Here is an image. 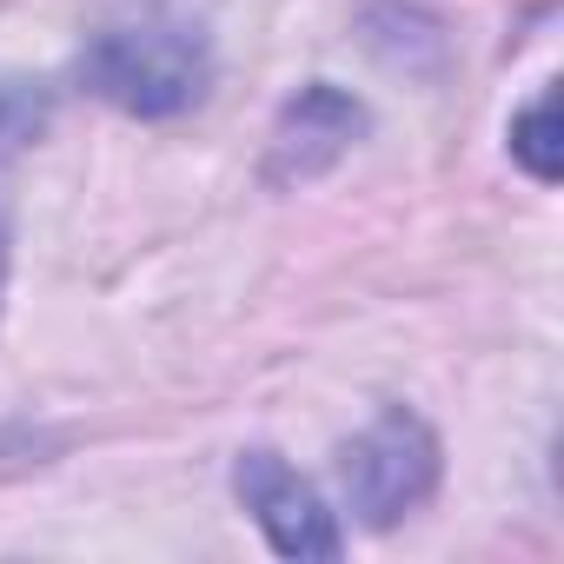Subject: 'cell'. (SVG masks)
I'll return each instance as SVG.
<instances>
[{"mask_svg": "<svg viewBox=\"0 0 564 564\" xmlns=\"http://www.w3.org/2000/svg\"><path fill=\"white\" fill-rule=\"evenodd\" d=\"M87 87L127 113H147V120H166V113H186L199 94H206V41L186 28V21H166V14H147V21H127V28H107L87 61H80Z\"/></svg>", "mask_w": 564, "mask_h": 564, "instance_id": "6da1fadb", "label": "cell"}, {"mask_svg": "<svg viewBox=\"0 0 564 564\" xmlns=\"http://www.w3.org/2000/svg\"><path fill=\"white\" fill-rule=\"evenodd\" d=\"M438 485V438L412 412H386L346 452V498L366 524H392Z\"/></svg>", "mask_w": 564, "mask_h": 564, "instance_id": "7a4b0ae2", "label": "cell"}, {"mask_svg": "<svg viewBox=\"0 0 564 564\" xmlns=\"http://www.w3.org/2000/svg\"><path fill=\"white\" fill-rule=\"evenodd\" d=\"M239 498L265 524L272 551H286V557H339L333 511L313 498V485H300V471H286L272 452H246L239 458Z\"/></svg>", "mask_w": 564, "mask_h": 564, "instance_id": "3957f363", "label": "cell"}, {"mask_svg": "<svg viewBox=\"0 0 564 564\" xmlns=\"http://www.w3.org/2000/svg\"><path fill=\"white\" fill-rule=\"evenodd\" d=\"M359 133V107L339 100L333 87H313L286 107V127H279V173H319L326 160L346 153V140Z\"/></svg>", "mask_w": 564, "mask_h": 564, "instance_id": "277c9868", "label": "cell"}, {"mask_svg": "<svg viewBox=\"0 0 564 564\" xmlns=\"http://www.w3.org/2000/svg\"><path fill=\"white\" fill-rule=\"evenodd\" d=\"M511 147H518V160L538 173V180H557V147H551V94L511 127Z\"/></svg>", "mask_w": 564, "mask_h": 564, "instance_id": "5b68a950", "label": "cell"}, {"mask_svg": "<svg viewBox=\"0 0 564 564\" xmlns=\"http://www.w3.org/2000/svg\"><path fill=\"white\" fill-rule=\"evenodd\" d=\"M0 293H8V219H0Z\"/></svg>", "mask_w": 564, "mask_h": 564, "instance_id": "8992f818", "label": "cell"}]
</instances>
